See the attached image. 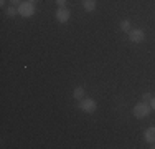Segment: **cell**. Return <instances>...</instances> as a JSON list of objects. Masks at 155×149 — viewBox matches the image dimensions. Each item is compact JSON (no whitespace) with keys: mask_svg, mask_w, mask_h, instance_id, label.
Returning a JSON list of instances; mask_svg holds the SVG:
<instances>
[{"mask_svg":"<svg viewBox=\"0 0 155 149\" xmlns=\"http://www.w3.org/2000/svg\"><path fill=\"white\" fill-rule=\"evenodd\" d=\"M150 104L149 103H145V101H142V103H137L134 106V116L135 118H139V119H142V118H145V116H149V113H150Z\"/></svg>","mask_w":155,"mask_h":149,"instance_id":"obj_1","label":"cell"},{"mask_svg":"<svg viewBox=\"0 0 155 149\" xmlns=\"http://www.w3.org/2000/svg\"><path fill=\"white\" fill-rule=\"evenodd\" d=\"M18 13L21 17H31L35 13V7H33V2H23L18 5Z\"/></svg>","mask_w":155,"mask_h":149,"instance_id":"obj_2","label":"cell"},{"mask_svg":"<svg viewBox=\"0 0 155 149\" xmlns=\"http://www.w3.org/2000/svg\"><path fill=\"white\" fill-rule=\"evenodd\" d=\"M79 108L84 111V113H94L96 108H97V104H96V101H94V99H91V98H83V99H81Z\"/></svg>","mask_w":155,"mask_h":149,"instance_id":"obj_3","label":"cell"},{"mask_svg":"<svg viewBox=\"0 0 155 149\" xmlns=\"http://www.w3.org/2000/svg\"><path fill=\"white\" fill-rule=\"evenodd\" d=\"M69 15H71V12H69L66 7H60L56 12V20L60 22V23H66V22L69 20Z\"/></svg>","mask_w":155,"mask_h":149,"instance_id":"obj_4","label":"cell"},{"mask_svg":"<svg viewBox=\"0 0 155 149\" xmlns=\"http://www.w3.org/2000/svg\"><path fill=\"white\" fill-rule=\"evenodd\" d=\"M130 40L134 43H140L145 40V33L142 30H130Z\"/></svg>","mask_w":155,"mask_h":149,"instance_id":"obj_5","label":"cell"},{"mask_svg":"<svg viewBox=\"0 0 155 149\" xmlns=\"http://www.w3.org/2000/svg\"><path fill=\"white\" fill-rule=\"evenodd\" d=\"M145 141L147 143H155V126H152V128H149L145 131Z\"/></svg>","mask_w":155,"mask_h":149,"instance_id":"obj_6","label":"cell"},{"mask_svg":"<svg viewBox=\"0 0 155 149\" xmlns=\"http://www.w3.org/2000/svg\"><path fill=\"white\" fill-rule=\"evenodd\" d=\"M83 7L86 12H94L96 10V0H83Z\"/></svg>","mask_w":155,"mask_h":149,"instance_id":"obj_7","label":"cell"},{"mask_svg":"<svg viewBox=\"0 0 155 149\" xmlns=\"http://www.w3.org/2000/svg\"><path fill=\"white\" fill-rule=\"evenodd\" d=\"M73 96H74L76 99H83L84 98V88L83 86H76L74 91H73Z\"/></svg>","mask_w":155,"mask_h":149,"instance_id":"obj_8","label":"cell"},{"mask_svg":"<svg viewBox=\"0 0 155 149\" xmlns=\"http://www.w3.org/2000/svg\"><path fill=\"white\" fill-rule=\"evenodd\" d=\"M120 30H122V32H130V22H129V20H122V22H120Z\"/></svg>","mask_w":155,"mask_h":149,"instance_id":"obj_9","label":"cell"},{"mask_svg":"<svg viewBox=\"0 0 155 149\" xmlns=\"http://www.w3.org/2000/svg\"><path fill=\"white\" fill-rule=\"evenodd\" d=\"M17 13H18V10L13 9V7H8V9H7V15H8V17H15Z\"/></svg>","mask_w":155,"mask_h":149,"instance_id":"obj_10","label":"cell"},{"mask_svg":"<svg viewBox=\"0 0 155 149\" xmlns=\"http://www.w3.org/2000/svg\"><path fill=\"white\" fill-rule=\"evenodd\" d=\"M150 99H152V95H150V93H143V101L149 103Z\"/></svg>","mask_w":155,"mask_h":149,"instance_id":"obj_11","label":"cell"},{"mask_svg":"<svg viewBox=\"0 0 155 149\" xmlns=\"http://www.w3.org/2000/svg\"><path fill=\"white\" fill-rule=\"evenodd\" d=\"M149 104H150V108H152V109H155V98H152L149 101Z\"/></svg>","mask_w":155,"mask_h":149,"instance_id":"obj_12","label":"cell"},{"mask_svg":"<svg viewBox=\"0 0 155 149\" xmlns=\"http://www.w3.org/2000/svg\"><path fill=\"white\" fill-rule=\"evenodd\" d=\"M56 3H58V5H60V7H64L66 0H56Z\"/></svg>","mask_w":155,"mask_h":149,"instance_id":"obj_13","label":"cell"},{"mask_svg":"<svg viewBox=\"0 0 155 149\" xmlns=\"http://www.w3.org/2000/svg\"><path fill=\"white\" fill-rule=\"evenodd\" d=\"M10 2H12L13 5H20V3H21V0H10Z\"/></svg>","mask_w":155,"mask_h":149,"instance_id":"obj_14","label":"cell"},{"mask_svg":"<svg viewBox=\"0 0 155 149\" xmlns=\"http://www.w3.org/2000/svg\"><path fill=\"white\" fill-rule=\"evenodd\" d=\"M30 2H35V0H30Z\"/></svg>","mask_w":155,"mask_h":149,"instance_id":"obj_15","label":"cell"}]
</instances>
